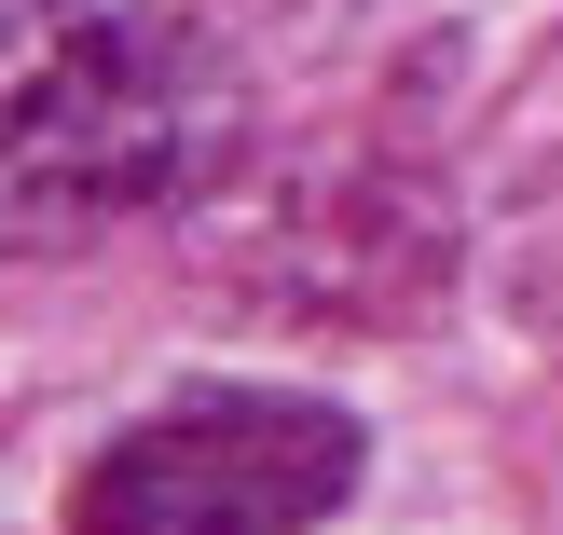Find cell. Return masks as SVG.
Masks as SVG:
<instances>
[{"label": "cell", "instance_id": "1", "mask_svg": "<svg viewBox=\"0 0 563 535\" xmlns=\"http://www.w3.org/2000/svg\"><path fill=\"white\" fill-rule=\"evenodd\" d=\"M220 152V82L152 0H0V247H97L179 207Z\"/></svg>", "mask_w": 563, "mask_h": 535}, {"label": "cell", "instance_id": "2", "mask_svg": "<svg viewBox=\"0 0 563 535\" xmlns=\"http://www.w3.org/2000/svg\"><path fill=\"white\" fill-rule=\"evenodd\" d=\"M357 412L302 384H207L165 399L69 481V535H317L357 494Z\"/></svg>", "mask_w": 563, "mask_h": 535}, {"label": "cell", "instance_id": "3", "mask_svg": "<svg viewBox=\"0 0 563 535\" xmlns=\"http://www.w3.org/2000/svg\"><path fill=\"white\" fill-rule=\"evenodd\" d=\"M509 302H522L537 344H563V152L522 179V207H509Z\"/></svg>", "mask_w": 563, "mask_h": 535}]
</instances>
